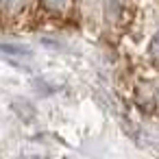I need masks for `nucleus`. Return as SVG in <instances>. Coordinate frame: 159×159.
<instances>
[{
	"label": "nucleus",
	"mask_w": 159,
	"mask_h": 159,
	"mask_svg": "<svg viewBox=\"0 0 159 159\" xmlns=\"http://www.w3.org/2000/svg\"><path fill=\"white\" fill-rule=\"evenodd\" d=\"M44 5L55 16H68L72 9V0H44Z\"/></svg>",
	"instance_id": "obj_1"
},
{
	"label": "nucleus",
	"mask_w": 159,
	"mask_h": 159,
	"mask_svg": "<svg viewBox=\"0 0 159 159\" xmlns=\"http://www.w3.org/2000/svg\"><path fill=\"white\" fill-rule=\"evenodd\" d=\"M0 52H7L13 57H29L31 50L26 46H18V44H0Z\"/></svg>",
	"instance_id": "obj_2"
}]
</instances>
